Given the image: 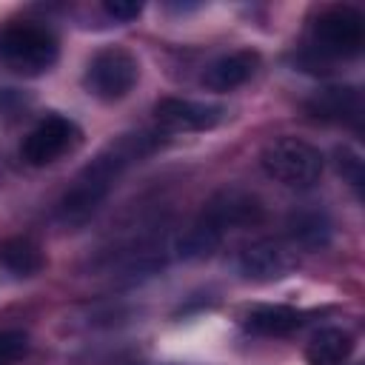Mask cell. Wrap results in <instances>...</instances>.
<instances>
[{
  "mask_svg": "<svg viewBox=\"0 0 365 365\" xmlns=\"http://www.w3.org/2000/svg\"><path fill=\"white\" fill-rule=\"evenodd\" d=\"M57 60V40L46 26L9 23L0 29V63L14 74H43Z\"/></svg>",
  "mask_w": 365,
  "mask_h": 365,
  "instance_id": "obj_2",
  "label": "cell"
},
{
  "mask_svg": "<svg viewBox=\"0 0 365 365\" xmlns=\"http://www.w3.org/2000/svg\"><path fill=\"white\" fill-rule=\"evenodd\" d=\"M257 63H259V57L254 51H231V54H222L214 63H208L200 80L208 91H231V88L242 86L257 71Z\"/></svg>",
  "mask_w": 365,
  "mask_h": 365,
  "instance_id": "obj_11",
  "label": "cell"
},
{
  "mask_svg": "<svg viewBox=\"0 0 365 365\" xmlns=\"http://www.w3.org/2000/svg\"><path fill=\"white\" fill-rule=\"evenodd\" d=\"M0 262L17 277H31L43 268L46 259L31 237H9L0 242Z\"/></svg>",
  "mask_w": 365,
  "mask_h": 365,
  "instance_id": "obj_15",
  "label": "cell"
},
{
  "mask_svg": "<svg viewBox=\"0 0 365 365\" xmlns=\"http://www.w3.org/2000/svg\"><path fill=\"white\" fill-rule=\"evenodd\" d=\"M305 111L319 123L359 125L362 120V94L354 86H328L314 91L305 100Z\"/></svg>",
  "mask_w": 365,
  "mask_h": 365,
  "instance_id": "obj_9",
  "label": "cell"
},
{
  "mask_svg": "<svg viewBox=\"0 0 365 365\" xmlns=\"http://www.w3.org/2000/svg\"><path fill=\"white\" fill-rule=\"evenodd\" d=\"M77 137H80V131L71 120H66L60 114H48L26 134L20 154L29 165H48L60 154H66L77 143Z\"/></svg>",
  "mask_w": 365,
  "mask_h": 365,
  "instance_id": "obj_7",
  "label": "cell"
},
{
  "mask_svg": "<svg viewBox=\"0 0 365 365\" xmlns=\"http://www.w3.org/2000/svg\"><path fill=\"white\" fill-rule=\"evenodd\" d=\"M336 171L359 191L362 188V160L351 148H336Z\"/></svg>",
  "mask_w": 365,
  "mask_h": 365,
  "instance_id": "obj_17",
  "label": "cell"
},
{
  "mask_svg": "<svg viewBox=\"0 0 365 365\" xmlns=\"http://www.w3.org/2000/svg\"><path fill=\"white\" fill-rule=\"evenodd\" d=\"M157 148V137L148 131H134V134H120L117 140H111L74 180V185L60 197L57 214L66 225H80L86 222L100 202L108 197L111 185L120 180V174L140 163L143 157H148Z\"/></svg>",
  "mask_w": 365,
  "mask_h": 365,
  "instance_id": "obj_1",
  "label": "cell"
},
{
  "mask_svg": "<svg viewBox=\"0 0 365 365\" xmlns=\"http://www.w3.org/2000/svg\"><path fill=\"white\" fill-rule=\"evenodd\" d=\"M259 165L288 188H311L322 174V154L299 137H277L262 148Z\"/></svg>",
  "mask_w": 365,
  "mask_h": 365,
  "instance_id": "obj_3",
  "label": "cell"
},
{
  "mask_svg": "<svg viewBox=\"0 0 365 365\" xmlns=\"http://www.w3.org/2000/svg\"><path fill=\"white\" fill-rule=\"evenodd\" d=\"M362 14L354 6H331L311 26V46L322 57H354L362 48Z\"/></svg>",
  "mask_w": 365,
  "mask_h": 365,
  "instance_id": "obj_5",
  "label": "cell"
},
{
  "mask_svg": "<svg viewBox=\"0 0 365 365\" xmlns=\"http://www.w3.org/2000/svg\"><path fill=\"white\" fill-rule=\"evenodd\" d=\"M288 237L299 248H325L331 240V220L325 211L317 208H299L288 217Z\"/></svg>",
  "mask_w": 365,
  "mask_h": 365,
  "instance_id": "obj_12",
  "label": "cell"
},
{
  "mask_svg": "<svg viewBox=\"0 0 365 365\" xmlns=\"http://www.w3.org/2000/svg\"><path fill=\"white\" fill-rule=\"evenodd\" d=\"M154 117L165 131H205L222 120V108L182 97H165L154 106Z\"/></svg>",
  "mask_w": 365,
  "mask_h": 365,
  "instance_id": "obj_10",
  "label": "cell"
},
{
  "mask_svg": "<svg viewBox=\"0 0 365 365\" xmlns=\"http://www.w3.org/2000/svg\"><path fill=\"white\" fill-rule=\"evenodd\" d=\"M103 9H106L108 17L125 23V20H134V17L143 11V3H140V0H106Z\"/></svg>",
  "mask_w": 365,
  "mask_h": 365,
  "instance_id": "obj_18",
  "label": "cell"
},
{
  "mask_svg": "<svg viewBox=\"0 0 365 365\" xmlns=\"http://www.w3.org/2000/svg\"><path fill=\"white\" fill-rule=\"evenodd\" d=\"M262 217H265V205L259 202V197L242 188H222L208 200V205L197 220L222 237L228 228H248L262 222Z\"/></svg>",
  "mask_w": 365,
  "mask_h": 365,
  "instance_id": "obj_6",
  "label": "cell"
},
{
  "mask_svg": "<svg viewBox=\"0 0 365 365\" xmlns=\"http://www.w3.org/2000/svg\"><path fill=\"white\" fill-rule=\"evenodd\" d=\"M297 268V251L282 240H257L240 254V274L254 282L282 279Z\"/></svg>",
  "mask_w": 365,
  "mask_h": 365,
  "instance_id": "obj_8",
  "label": "cell"
},
{
  "mask_svg": "<svg viewBox=\"0 0 365 365\" xmlns=\"http://www.w3.org/2000/svg\"><path fill=\"white\" fill-rule=\"evenodd\" d=\"M354 351V336L342 328H322L311 336L305 356L308 365H342Z\"/></svg>",
  "mask_w": 365,
  "mask_h": 365,
  "instance_id": "obj_13",
  "label": "cell"
},
{
  "mask_svg": "<svg viewBox=\"0 0 365 365\" xmlns=\"http://www.w3.org/2000/svg\"><path fill=\"white\" fill-rule=\"evenodd\" d=\"M137 74H140V66H137L134 54L120 46H108V48H100L88 60L83 83H86L88 94H94L97 100L114 103V100H123L134 88Z\"/></svg>",
  "mask_w": 365,
  "mask_h": 365,
  "instance_id": "obj_4",
  "label": "cell"
},
{
  "mask_svg": "<svg viewBox=\"0 0 365 365\" xmlns=\"http://www.w3.org/2000/svg\"><path fill=\"white\" fill-rule=\"evenodd\" d=\"M26 351H29V336L23 331L0 334V365H14Z\"/></svg>",
  "mask_w": 365,
  "mask_h": 365,
  "instance_id": "obj_16",
  "label": "cell"
},
{
  "mask_svg": "<svg viewBox=\"0 0 365 365\" xmlns=\"http://www.w3.org/2000/svg\"><path fill=\"white\" fill-rule=\"evenodd\" d=\"M302 325V314L288 305H257L245 317V328L265 336H285Z\"/></svg>",
  "mask_w": 365,
  "mask_h": 365,
  "instance_id": "obj_14",
  "label": "cell"
}]
</instances>
